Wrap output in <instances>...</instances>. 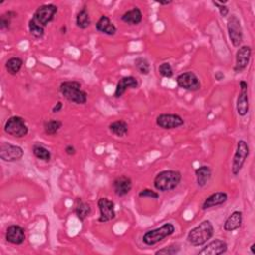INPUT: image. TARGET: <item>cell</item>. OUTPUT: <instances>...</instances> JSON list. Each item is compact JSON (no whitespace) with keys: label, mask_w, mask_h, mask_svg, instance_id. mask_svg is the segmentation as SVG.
Wrapping results in <instances>:
<instances>
[{"label":"cell","mask_w":255,"mask_h":255,"mask_svg":"<svg viewBox=\"0 0 255 255\" xmlns=\"http://www.w3.org/2000/svg\"><path fill=\"white\" fill-rule=\"evenodd\" d=\"M181 179L183 174L178 170H162L154 178V187L159 192H170L179 186Z\"/></svg>","instance_id":"1"},{"label":"cell","mask_w":255,"mask_h":255,"mask_svg":"<svg viewBox=\"0 0 255 255\" xmlns=\"http://www.w3.org/2000/svg\"><path fill=\"white\" fill-rule=\"evenodd\" d=\"M61 95L69 102L77 105H85L88 101V94L82 89L78 81H64L59 87Z\"/></svg>","instance_id":"2"},{"label":"cell","mask_w":255,"mask_h":255,"mask_svg":"<svg viewBox=\"0 0 255 255\" xmlns=\"http://www.w3.org/2000/svg\"><path fill=\"white\" fill-rule=\"evenodd\" d=\"M214 234V227L210 221H203L198 226L194 227L188 234V242L195 246H202L206 244Z\"/></svg>","instance_id":"3"},{"label":"cell","mask_w":255,"mask_h":255,"mask_svg":"<svg viewBox=\"0 0 255 255\" xmlns=\"http://www.w3.org/2000/svg\"><path fill=\"white\" fill-rule=\"evenodd\" d=\"M174 232H175V227L172 224L168 223L163 225L161 227L145 232L142 236V242L148 246H153L163 241L165 238L172 235Z\"/></svg>","instance_id":"4"},{"label":"cell","mask_w":255,"mask_h":255,"mask_svg":"<svg viewBox=\"0 0 255 255\" xmlns=\"http://www.w3.org/2000/svg\"><path fill=\"white\" fill-rule=\"evenodd\" d=\"M250 155V148L249 144L244 140H239L237 142L236 151L233 156L232 160V166H231V171L233 175H238Z\"/></svg>","instance_id":"5"},{"label":"cell","mask_w":255,"mask_h":255,"mask_svg":"<svg viewBox=\"0 0 255 255\" xmlns=\"http://www.w3.org/2000/svg\"><path fill=\"white\" fill-rule=\"evenodd\" d=\"M4 132L16 139H21L28 135L29 129L26 121L22 117L12 116L6 121L4 125Z\"/></svg>","instance_id":"6"},{"label":"cell","mask_w":255,"mask_h":255,"mask_svg":"<svg viewBox=\"0 0 255 255\" xmlns=\"http://www.w3.org/2000/svg\"><path fill=\"white\" fill-rule=\"evenodd\" d=\"M177 86L189 92H198L201 89V82L196 73L192 71H188L181 73L176 77Z\"/></svg>","instance_id":"7"},{"label":"cell","mask_w":255,"mask_h":255,"mask_svg":"<svg viewBox=\"0 0 255 255\" xmlns=\"http://www.w3.org/2000/svg\"><path fill=\"white\" fill-rule=\"evenodd\" d=\"M58 7L54 4H43L39 6L33 14L32 19L42 27H46L56 16Z\"/></svg>","instance_id":"8"},{"label":"cell","mask_w":255,"mask_h":255,"mask_svg":"<svg viewBox=\"0 0 255 255\" xmlns=\"http://www.w3.org/2000/svg\"><path fill=\"white\" fill-rule=\"evenodd\" d=\"M24 156V151L21 147L10 142H2L0 144V159L5 163H15L20 161Z\"/></svg>","instance_id":"9"},{"label":"cell","mask_w":255,"mask_h":255,"mask_svg":"<svg viewBox=\"0 0 255 255\" xmlns=\"http://www.w3.org/2000/svg\"><path fill=\"white\" fill-rule=\"evenodd\" d=\"M227 31L232 45L239 48L243 42V28L240 19L234 14L227 20Z\"/></svg>","instance_id":"10"},{"label":"cell","mask_w":255,"mask_h":255,"mask_svg":"<svg viewBox=\"0 0 255 255\" xmlns=\"http://www.w3.org/2000/svg\"><path fill=\"white\" fill-rule=\"evenodd\" d=\"M98 207L100 210V216L98 222L101 224H106L111 221H114L116 218V208L115 202L110 200L107 198H101L98 200Z\"/></svg>","instance_id":"11"},{"label":"cell","mask_w":255,"mask_h":255,"mask_svg":"<svg viewBox=\"0 0 255 255\" xmlns=\"http://www.w3.org/2000/svg\"><path fill=\"white\" fill-rule=\"evenodd\" d=\"M156 124L163 130H173L184 126L185 120L177 114H161L157 117Z\"/></svg>","instance_id":"12"},{"label":"cell","mask_w":255,"mask_h":255,"mask_svg":"<svg viewBox=\"0 0 255 255\" xmlns=\"http://www.w3.org/2000/svg\"><path fill=\"white\" fill-rule=\"evenodd\" d=\"M240 93L236 102V111L240 117H245L249 112V94L248 84L246 81L241 80L239 82Z\"/></svg>","instance_id":"13"},{"label":"cell","mask_w":255,"mask_h":255,"mask_svg":"<svg viewBox=\"0 0 255 255\" xmlns=\"http://www.w3.org/2000/svg\"><path fill=\"white\" fill-rule=\"evenodd\" d=\"M251 55H252V49L250 46L243 45L239 47L235 56V65H234L235 73H242L243 71L246 70L247 66L249 65Z\"/></svg>","instance_id":"14"},{"label":"cell","mask_w":255,"mask_h":255,"mask_svg":"<svg viewBox=\"0 0 255 255\" xmlns=\"http://www.w3.org/2000/svg\"><path fill=\"white\" fill-rule=\"evenodd\" d=\"M228 245L223 239H213L208 242L199 252V255H221L227 251Z\"/></svg>","instance_id":"15"},{"label":"cell","mask_w":255,"mask_h":255,"mask_svg":"<svg viewBox=\"0 0 255 255\" xmlns=\"http://www.w3.org/2000/svg\"><path fill=\"white\" fill-rule=\"evenodd\" d=\"M113 189L116 196L123 198L128 196L133 189L132 178L127 175H120L113 181Z\"/></svg>","instance_id":"16"},{"label":"cell","mask_w":255,"mask_h":255,"mask_svg":"<svg viewBox=\"0 0 255 255\" xmlns=\"http://www.w3.org/2000/svg\"><path fill=\"white\" fill-rule=\"evenodd\" d=\"M139 81L134 76H125L121 78L117 84L114 97L119 99L123 97V95L130 89H138L139 88Z\"/></svg>","instance_id":"17"},{"label":"cell","mask_w":255,"mask_h":255,"mask_svg":"<svg viewBox=\"0 0 255 255\" xmlns=\"http://www.w3.org/2000/svg\"><path fill=\"white\" fill-rule=\"evenodd\" d=\"M5 238H6V241L11 244L21 245L25 241V238H26L25 230L20 226L12 225V226L8 227V228L6 229Z\"/></svg>","instance_id":"18"},{"label":"cell","mask_w":255,"mask_h":255,"mask_svg":"<svg viewBox=\"0 0 255 255\" xmlns=\"http://www.w3.org/2000/svg\"><path fill=\"white\" fill-rule=\"evenodd\" d=\"M228 200V195L225 192H216L207 197L202 203V210H207L212 207L221 206Z\"/></svg>","instance_id":"19"},{"label":"cell","mask_w":255,"mask_h":255,"mask_svg":"<svg viewBox=\"0 0 255 255\" xmlns=\"http://www.w3.org/2000/svg\"><path fill=\"white\" fill-rule=\"evenodd\" d=\"M243 222V213L240 210H234L224 224V229L227 232H232L239 229Z\"/></svg>","instance_id":"20"},{"label":"cell","mask_w":255,"mask_h":255,"mask_svg":"<svg viewBox=\"0 0 255 255\" xmlns=\"http://www.w3.org/2000/svg\"><path fill=\"white\" fill-rule=\"evenodd\" d=\"M96 29L98 32L108 35L114 36L117 33V27L111 21V19L106 15H102L96 23Z\"/></svg>","instance_id":"21"},{"label":"cell","mask_w":255,"mask_h":255,"mask_svg":"<svg viewBox=\"0 0 255 255\" xmlns=\"http://www.w3.org/2000/svg\"><path fill=\"white\" fill-rule=\"evenodd\" d=\"M197 184L199 188H204L211 179L212 170L208 166H201L195 170Z\"/></svg>","instance_id":"22"},{"label":"cell","mask_w":255,"mask_h":255,"mask_svg":"<svg viewBox=\"0 0 255 255\" xmlns=\"http://www.w3.org/2000/svg\"><path fill=\"white\" fill-rule=\"evenodd\" d=\"M121 20L129 25H139L142 21V13L139 7H134L126 11L121 16Z\"/></svg>","instance_id":"23"},{"label":"cell","mask_w":255,"mask_h":255,"mask_svg":"<svg viewBox=\"0 0 255 255\" xmlns=\"http://www.w3.org/2000/svg\"><path fill=\"white\" fill-rule=\"evenodd\" d=\"M74 212L80 222H85L92 212V207L87 201L82 200V198H78L76 201Z\"/></svg>","instance_id":"24"},{"label":"cell","mask_w":255,"mask_h":255,"mask_svg":"<svg viewBox=\"0 0 255 255\" xmlns=\"http://www.w3.org/2000/svg\"><path fill=\"white\" fill-rule=\"evenodd\" d=\"M109 131L119 138H124L129 133V125L124 120H118L109 125Z\"/></svg>","instance_id":"25"},{"label":"cell","mask_w":255,"mask_h":255,"mask_svg":"<svg viewBox=\"0 0 255 255\" xmlns=\"http://www.w3.org/2000/svg\"><path fill=\"white\" fill-rule=\"evenodd\" d=\"M32 153L36 159L44 163H49L51 161V152L46 147H44L42 143H35L32 147Z\"/></svg>","instance_id":"26"},{"label":"cell","mask_w":255,"mask_h":255,"mask_svg":"<svg viewBox=\"0 0 255 255\" xmlns=\"http://www.w3.org/2000/svg\"><path fill=\"white\" fill-rule=\"evenodd\" d=\"M23 66V60L20 57H11L5 64L6 71L11 76H16Z\"/></svg>","instance_id":"27"},{"label":"cell","mask_w":255,"mask_h":255,"mask_svg":"<svg viewBox=\"0 0 255 255\" xmlns=\"http://www.w3.org/2000/svg\"><path fill=\"white\" fill-rule=\"evenodd\" d=\"M134 65L136 70L141 75L148 76L151 73V64L147 58H143V57L136 58L134 61Z\"/></svg>","instance_id":"28"},{"label":"cell","mask_w":255,"mask_h":255,"mask_svg":"<svg viewBox=\"0 0 255 255\" xmlns=\"http://www.w3.org/2000/svg\"><path fill=\"white\" fill-rule=\"evenodd\" d=\"M76 25L78 28L85 30L91 25V17L86 7H83L76 16Z\"/></svg>","instance_id":"29"},{"label":"cell","mask_w":255,"mask_h":255,"mask_svg":"<svg viewBox=\"0 0 255 255\" xmlns=\"http://www.w3.org/2000/svg\"><path fill=\"white\" fill-rule=\"evenodd\" d=\"M63 127V123L59 120H49L43 123L44 133L48 136H55Z\"/></svg>","instance_id":"30"},{"label":"cell","mask_w":255,"mask_h":255,"mask_svg":"<svg viewBox=\"0 0 255 255\" xmlns=\"http://www.w3.org/2000/svg\"><path fill=\"white\" fill-rule=\"evenodd\" d=\"M17 17V13L13 10H8L0 16V30H9L12 20Z\"/></svg>","instance_id":"31"},{"label":"cell","mask_w":255,"mask_h":255,"mask_svg":"<svg viewBox=\"0 0 255 255\" xmlns=\"http://www.w3.org/2000/svg\"><path fill=\"white\" fill-rule=\"evenodd\" d=\"M28 28L30 34L36 39H41L45 34V28L36 23L33 19H30L28 22Z\"/></svg>","instance_id":"32"},{"label":"cell","mask_w":255,"mask_h":255,"mask_svg":"<svg viewBox=\"0 0 255 255\" xmlns=\"http://www.w3.org/2000/svg\"><path fill=\"white\" fill-rule=\"evenodd\" d=\"M180 251V246L178 244H170L167 247L159 249L155 252L156 255H174Z\"/></svg>","instance_id":"33"},{"label":"cell","mask_w":255,"mask_h":255,"mask_svg":"<svg viewBox=\"0 0 255 255\" xmlns=\"http://www.w3.org/2000/svg\"><path fill=\"white\" fill-rule=\"evenodd\" d=\"M159 73L164 78H171L173 76V69L169 62H165L160 65Z\"/></svg>","instance_id":"34"},{"label":"cell","mask_w":255,"mask_h":255,"mask_svg":"<svg viewBox=\"0 0 255 255\" xmlns=\"http://www.w3.org/2000/svg\"><path fill=\"white\" fill-rule=\"evenodd\" d=\"M139 198H152V199H159L160 198V195L158 192H155L151 189H143L142 190L140 193H139Z\"/></svg>","instance_id":"35"},{"label":"cell","mask_w":255,"mask_h":255,"mask_svg":"<svg viewBox=\"0 0 255 255\" xmlns=\"http://www.w3.org/2000/svg\"><path fill=\"white\" fill-rule=\"evenodd\" d=\"M212 4L218 9L222 17H227L229 14V8L226 5V3H220L218 1H212Z\"/></svg>","instance_id":"36"},{"label":"cell","mask_w":255,"mask_h":255,"mask_svg":"<svg viewBox=\"0 0 255 255\" xmlns=\"http://www.w3.org/2000/svg\"><path fill=\"white\" fill-rule=\"evenodd\" d=\"M76 149H75V147L74 145H72V144H68V145H66V148H65V153H66V155L67 156H70V157H72V156H74V155H76Z\"/></svg>","instance_id":"37"},{"label":"cell","mask_w":255,"mask_h":255,"mask_svg":"<svg viewBox=\"0 0 255 255\" xmlns=\"http://www.w3.org/2000/svg\"><path fill=\"white\" fill-rule=\"evenodd\" d=\"M63 107H64L63 103H62L61 101H58V102L53 106V108H52V113H53V114H57V113L61 112Z\"/></svg>","instance_id":"38"},{"label":"cell","mask_w":255,"mask_h":255,"mask_svg":"<svg viewBox=\"0 0 255 255\" xmlns=\"http://www.w3.org/2000/svg\"><path fill=\"white\" fill-rule=\"evenodd\" d=\"M225 74L224 73L222 72V71H217V72H215V74H214V78H215V80L216 81H222V80H224L225 79Z\"/></svg>","instance_id":"39"},{"label":"cell","mask_w":255,"mask_h":255,"mask_svg":"<svg viewBox=\"0 0 255 255\" xmlns=\"http://www.w3.org/2000/svg\"><path fill=\"white\" fill-rule=\"evenodd\" d=\"M157 3H159L160 5H163V6H167V5H170V4H171L172 3V1L171 0H170V1H157Z\"/></svg>","instance_id":"40"},{"label":"cell","mask_w":255,"mask_h":255,"mask_svg":"<svg viewBox=\"0 0 255 255\" xmlns=\"http://www.w3.org/2000/svg\"><path fill=\"white\" fill-rule=\"evenodd\" d=\"M60 32H61V34L65 35V34L67 33V26H66V25L61 26V28H60Z\"/></svg>","instance_id":"41"},{"label":"cell","mask_w":255,"mask_h":255,"mask_svg":"<svg viewBox=\"0 0 255 255\" xmlns=\"http://www.w3.org/2000/svg\"><path fill=\"white\" fill-rule=\"evenodd\" d=\"M254 247H255V243H252L251 246H250V251H251V253H252L253 255H255V249H254Z\"/></svg>","instance_id":"42"}]
</instances>
